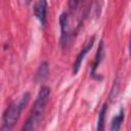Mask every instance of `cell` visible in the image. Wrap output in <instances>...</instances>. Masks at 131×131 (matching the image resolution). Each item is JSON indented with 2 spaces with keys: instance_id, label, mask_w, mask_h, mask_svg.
I'll use <instances>...</instances> for the list:
<instances>
[{
  "instance_id": "cell-1",
  "label": "cell",
  "mask_w": 131,
  "mask_h": 131,
  "mask_svg": "<svg viewBox=\"0 0 131 131\" xmlns=\"http://www.w3.org/2000/svg\"><path fill=\"white\" fill-rule=\"evenodd\" d=\"M30 98V93L26 92L17 101H13L7 106L2 116V124L0 127V131H11L13 129L14 125L20 117L23 110L28 104Z\"/></svg>"
},
{
  "instance_id": "cell-2",
  "label": "cell",
  "mask_w": 131,
  "mask_h": 131,
  "mask_svg": "<svg viewBox=\"0 0 131 131\" xmlns=\"http://www.w3.org/2000/svg\"><path fill=\"white\" fill-rule=\"evenodd\" d=\"M49 95H50V88L47 86H42L36 97V100L30 112V115L28 117V119L31 122H33L35 125H38V123L43 117V114L46 108V104L48 102Z\"/></svg>"
},
{
  "instance_id": "cell-3",
  "label": "cell",
  "mask_w": 131,
  "mask_h": 131,
  "mask_svg": "<svg viewBox=\"0 0 131 131\" xmlns=\"http://www.w3.org/2000/svg\"><path fill=\"white\" fill-rule=\"evenodd\" d=\"M59 26H60V45L61 47H67L70 36H71V29H70V19L69 13L63 11L59 16Z\"/></svg>"
},
{
  "instance_id": "cell-4",
  "label": "cell",
  "mask_w": 131,
  "mask_h": 131,
  "mask_svg": "<svg viewBox=\"0 0 131 131\" xmlns=\"http://www.w3.org/2000/svg\"><path fill=\"white\" fill-rule=\"evenodd\" d=\"M94 41H95V37L92 36V37L88 40L87 44L81 49V51H80L79 54L77 55L76 60H75V62H74V64H73V75H77V74H78V72H79V70H80V67H81V64H82V61L84 60L86 54L92 49V47H93V45H94Z\"/></svg>"
},
{
  "instance_id": "cell-5",
  "label": "cell",
  "mask_w": 131,
  "mask_h": 131,
  "mask_svg": "<svg viewBox=\"0 0 131 131\" xmlns=\"http://www.w3.org/2000/svg\"><path fill=\"white\" fill-rule=\"evenodd\" d=\"M34 14L39 19L41 25L44 27L46 24V12H47V2L44 0L35 2L34 4Z\"/></svg>"
},
{
  "instance_id": "cell-6",
  "label": "cell",
  "mask_w": 131,
  "mask_h": 131,
  "mask_svg": "<svg viewBox=\"0 0 131 131\" xmlns=\"http://www.w3.org/2000/svg\"><path fill=\"white\" fill-rule=\"evenodd\" d=\"M104 56V44H103V41L101 40L100 43H99V46L97 48V51H96V54H95V57H94V61L92 63V67H91V71H90V74L93 78L97 79V77L95 76L96 74V69L98 68V66L100 64L102 58ZM98 80V79H97Z\"/></svg>"
},
{
  "instance_id": "cell-7",
  "label": "cell",
  "mask_w": 131,
  "mask_h": 131,
  "mask_svg": "<svg viewBox=\"0 0 131 131\" xmlns=\"http://www.w3.org/2000/svg\"><path fill=\"white\" fill-rule=\"evenodd\" d=\"M125 118V111L122 107L119 112V114L117 116H115L111 122V127H110V131H120L122 123L124 121Z\"/></svg>"
},
{
  "instance_id": "cell-8",
  "label": "cell",
  "mask_w": 131,
  "mask_h": 131,
  "mask_svg": "<svg viewBox=\"0 0 131 131\" xmlns=\"http://www.w3.org/2000/svg\"><path fill=\"white\" fill-rule=\"evenodd\" d=\"M49 75V67H48V62L47 61H43L40 63L37 72H36V81L38 82H42L44 81Z\"/></svg>"
},
{
  "instance_id": "cell-9",
  "label": "cell",
  "mask_w": 131,
  "mask_h": 131,
  "mask_svg": "<svg viewBox=\"0 0 131 131\" xmlns=\"http://www.w3.org/2000/svg\"><path fill=\"white\" fill-rule=\"evenodd\" d=\"M107 111V104L104 103L98 114V120H97V128L96 131H103L104 130V120H105V115Z\"/></svg>"
},
{
  "instance_id": "cell-10",
  "label": "cell",
  "mask_w": 131,
  "mask_h": 131,
  "mask_svg": "<svg viewBox=\"0 0 131 131\" xmlns=\"http://www.w3.org/2000/svg\"><path fill=\"white\" fill-rule=\"evenodd\" d=\"M20 131H35L33 128H31L29 125H27V124H24V126H23V128H21V130Z\"/></svg>"
}]
</instances>
